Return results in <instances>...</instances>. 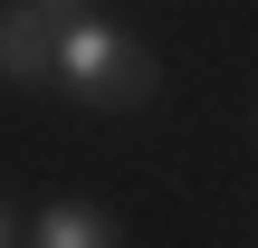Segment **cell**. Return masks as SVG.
Here are the masks:
<instances>
[{
	"mask_svg": "<svg viewBox=\"0 0 258 248\" xmlns=\"http://www.w3.org/2000/svg\"><path fill=\"white\" fill-rule=\"evenodd\" d=\"M57 96L67 105H105V115H134L153 96V48L134 29H115L105 10L57 19Z\"/></svg>",
	"mask_w": 258,
	"mask_h": 248,
	"instance_id": "obj_1",
	"label": "cell"
},
{
	"mask_svg": "<svg viewBox=\"0 0 258 248\" xmlns=\"http://www.w3.org/2000/svg\"><path fill=\"white\" fill-rule=\"evenodd\" d=\"M0 86H57V19L38 0H0Z\"/></svg>",
	"mask_w": 258,
	"mask_h": 248,
	"instance_id": "obj_2",
	"label": "cell"
},
{
	"mask_svg": "<svg viewBox=\"0 0 258 248\" xmlns=\"http://www.w3.org/2000/svg\"><path fill=\"white\" fill-rule=\"evenodd\" d=\"M38 10H48V19H77V10H96V0H38Z\"/></svg>",
	"mask_w": 258,
	"mask_h": 248,
	"instance_id": "obj_5",
	"label": "cell"
},
{
	"mask_svg": "<svg viewBox=\"0 0 258 248\" xmlns=\"http://www.w3.org/2000/svg\"><path fill=\"white\" fill-rule=\"evenodd\" d=\"M0 248H29V210L19 201H0Z\"/></svg>",
	"mask_w": 258,
	"mask_h": 248,
	"instance_id": "obj_4",
	"label": "cell"
},
{
	"mask_svg": "<svg viewBox=\"0 0 258 248\" xmlns=\"http://www.w3.org/2000/svg\"><path fill=\"white\" fill-rule=\"evenodd\" d=\"M29 248H124V229L96 201H48V210H29Z\"/></svg>",
	"mask_w": 258,
	"mask_h": 248,
	"instance_id": "obj_3",
	"label": "cell"
}]
</instances>
